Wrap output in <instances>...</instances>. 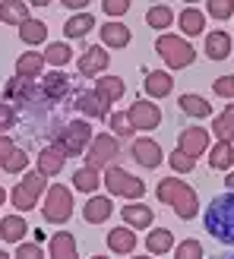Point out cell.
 I'll return each mask as SVG.
<instances>
[{"label": "cell", "mask_w": 234, "mask_h": 259, "mask_svg": "<svg viewBox=\"0 0 234 259\" xmlns=\"http://www.w3.org/2000/svg\"><path fill=\"white\" fill-rule=\"evenodd\" d=\"M203 225L218 243L234 247V193L231 190L209 202V209H206V215H203Z\"/></svg>", "instance_id": "6da1fadb"}, {"label": "cell", "mask_w": 234, "mask_h": 259, "mask_svg": "<svg viewBox=\"0 0 234 259\" xmlns=\"http://www.w3.org/2000/svg\"><path fill=\"white\" fill-rule=\"evenodd\" d=\"M155 196H159V202L171 205V209H174L180 218H184V222H190V218L200 212L197 190H193L190 184H184V180H174V177L159 180V187H155Z\"/></svg>", "instance_id": "7a4b0ae2"}, {"label": "cell", "mask_w": 234, "mask_h": 259, "mask_svg": "<svg viewBox=\"0 0 234 259\" xmlns=\"http://www.w3.org/2000/svg\"><path fill=\"white\" fill-rule=\"evenodd\" d=\"M155 51H159V57L168 63V70H184L197 60V48L180 35H159Z\"/></svg>", "instance_id": "3957f363"}, {"label": "cell", "mask_w": 234, "mask_h": 259, "mask_svg": "<svg viewBox=\"0 0 234 259\" xmlns=\"http://www.w3.org/2000/svg\"><path fill=\"white\" fill-rule=\"evenodd\" d=\"M89 139H92V126H89L86 120H70L67 126L57 130L54 149H60L67 158H76V155H83V149H86Z\"/></svg>", "instance_id": "277c9868"}, {"label": "cell", "mask_w": 234, "mask_h": 259, "mask_svg": "<svg viewBox=\"0 0 234 259\" xmlns=\"http://www.w3.org/2000/svg\"><path fill=\"white\" fill-rule=\"evenodd\" d=\"M101 180H105V187L114 196H124V199H142V193H146L142 180H136L133 174H127L124 167H117V164H108Z\"/></svg>", "instance_id": "5b68a950"}, {"label": "cell", "mask_w": 234, "mask_h": 259, "mask_svg": "<svg viewBox=\"0 0 234 259\" xmlns=\"http://www.w3.org/2000/svg\"><path fill=\"white\" fill-rule=\"evenodd\" d=\"M45 222L51 225H63L67 218L73 215V193L63 187V184H54L48 190V199H45Z\"/></svg>", "instance_id": "8992f818"}, {"label": "cell", "mask_w": 234, "mask_h": 259, "mask_svg": "<svg viewBox=\"0 0 234 259\" xmlns=\"http://www.w3.org/2000/svg\"><path fill=\"white\" fill-rule=\"evenodd\" d=\"M7 105H13L16 101V108L19 111H29L35 101H48L45 92H42V85H32L29 79H19V76H13V79L7 82Z\"/></svg>", "instance_id": "52a82bcc"}, {"label": "cell", "mask_w": 234, "mask_h": 259, "mask_svg": "<svg viewBox=\"0 0 234 259\" xmlns=\"http://www.w3.org/2000/svg\"><path fill=\"white\" fill-rule=\"evenodd\" d=\"M45 187H48V184H45V174H38V171L25 174V177H22V184L13 190V205H16L19 212L35 209V202H38V196H42V190H45Z\"/></svg>", "instance_id": "ba28073f"}, {"label": "cell", "mask_w": 234, "mask_h": 259, "mask_svg": "<svg viewBox=\"0 0 234 259\" xmlns=\"http://www.w3.org/2000/svg\"><path fill=\"white\" fill-rule=\"evenodd\" d=\"M117 155H121V139L101 133V136L92 139V149H89V155H86V164L89 167H108Z\"/></svg>", "instance_id": "9c48e42d"}, {"label": "cell", "mask_w": 234, "mask_h": 259, "mask_svg": "<svg viewBox=\"0 0 234 259\" xmlns=\"http://www.w3.org/2000/svg\"><path fill=\"white\" fill-rule=\"evenodd\" d=\"M127 117H130V123H133V130H155V126L162 123V111L155 108L152 101H142V98H136L133 105H130Z\"/></svg>", "instance_id": "30bf717a"}, {"label": "cell", "mask_w": 234, "mask_h": 259, "mask_svg": "<svg viewBox=\"0 0 234 259\" xmlns=\"http://www.w3.org/2000/svg\"><path fill=\"white\" fill-rule=\"evenodd\" d=\"M130 152H133V158H136V164H142V167H159L165 158H162V146L155 139H146V136H139V139H133V146H130Z\"/></svg>", "instance_id": "8fae6325"}, {"label": "cell", "mask_w": 234, "mask_h": 259, "mask_svg": "<svg viewBox=\"0 0 234 259\" xmlns=\"http://www.w3.org/2000/svg\"><path fill=\"white\" fill-rule=\"evenodd\" d=\"M177 149L197 161L200 155L209 149V133H206L203 126H190V130H184V133H180V146H177Z\"/></svg>", "instance_id": "7c38bea8"}, {"label": "cell", "mask_w": 234, "mask_h": 259, "mask_svg": "<svg viewBox=\"0 0 234 259\" xmlns=\"http://www.w3.org/2000/svg\"><path fill=\"white\" fill-rule=\"evenodd\" d=\"M76 111H83L86 117H95V120H101V117H108L111 105H105V101L98 98V92H95V89H86V92H80V95H76Z\"/></svg>", "instance_id": "4fadbf2b"}, {"label": "cell", "mask_w": 234, "mask_h": 259, "mask_svg": "<svg viewBox=\"0 0 234 259\" xmlns=\"http://www.w3.org/2000/svg\"><path fill=\"white\" fill-rule=\"evenodd\" d=\"M121 218L127 222V228L142 231V228H152L155 212L149 209V205H142V202H130V205H124V209H121Z\"/></svg>", "instance_id": "5bb4252c"}, {"label": "cell", "mask_w": 234, "mask_h": 259, "mask_svg": "<svg viewBox=\"0 0 234 259\" xmlns=\"http://www.w3.org/2000/svg\"><path fill=\"white\" fill-rule=\"evenodd\" d=\"M142 89L152 95V98H168V92L174 89V79L168 70H149L146 79H142Z\"/></svg>", "instance_id": "9a60e30c"}, {"label": "cell", "mask_w": 234, "mask_h": 259, "mask_svg": "<svg viewBox=\"0 0 234 259\" xmlns=\"http://www.w3.org/2000/svg\"><path fill=\"white\" fill-rule=\"evenodd\" d=\"M108 70V54L105 48H86L80 57V73L83 76H101Z\"/></svg>", "instance_id": "2e32d148"}, {"label": "cell", "mask_w": 234, "mask_h": 259, "mask_svg": "<svg viewBox=\"0 0 234 259\" xmlns=\"http://www.w3.org/2000/svg\"><path fill=\"white\" fill-rule=\"evenodd\" d=\"M70 89H73V82H70L63 73H45V76H42V92H45L48 101H60V98H67V95H70Z\"/></svg>", "instance_id": "e0dca14e"}, {"label": "cell", "mask_w": 234, "mask_h": 259, "mask_svg": "<svg viewBox=\"0 0 234 259\" xmlns=\"http://www.w3.org/2000/svg\"><path fill=\"white\" fill-rule=\"evenodd\" d=\"M51 259H80V253H76V237L70 231L51 234Z\"/></svg>", "instance_id": "ac0fdd59"}, {"label": "cell", "mask_w": 234, "mask_h": 259, "mask_svg": "<svg viewBox=\"0 0 234 259\" xmlns=\"http://www.w3.org/2000/svg\"><path fill=\"white\" fill-rule=\"evenodd\" d=\"M111 212H114V205H111V199L108 196H92L86 202V209H83V218L89 225H101V222H108L111 218Z\"/></svg>", "instance_id": "d6986e66"}, {"label": "cell", "mask_w": 234, "mask_h": 259, "mask_svg": "<svg viewBox=\"0 0 234 259\" xmlns=\"http://www.w3.org/2000/svg\"><path fill=\"white\" fill-rule=\"evenodd\" d=\"M63 161H67V155H63L60 149H42L38 152V174H45V177H54L63 171Z\"/></svg>", "instance_id": "ffe728a7"}, {"label": "cell", "mask_w": 234, "mask_h": 259, "mask_svg": "<svg viewBox=\"0 0 234 259\" xmlns=\"http://www.w3.org/2000/svg\"><path fill=\"white\" fill-rule=\"evenodd\" d=\"M25 234H29V225H25L22 215H7V218H0V237H4L7 243H19Z\"/></svg>", "instance_id": "44dd1931"}, {"label": "cell", "mask_w": 234, "mask_h": 259, "mask_svg": "<svg viewBox=\"0 0 234 259\" xmlns=\"http://www.w3.org/2000/svg\"><path fill=\"white\" fill-rule=\"evenodd\" d=\"M42 67H45V57L35 54V51H25L22 57H16V76L19 79H35V76H42Z\"/></svg>", "instance_id": "7402d4cb"}, {"label": "cell", "mask_w": 234, "mask_h": 259, "mask_svg": "<svg viewBox=\"0 0 234 259\" xmlns=\"http://www.w3.org/2000/svg\"><path fill=\"white\" fill-rule=\"evenodd\" d=\"M108 250L111 253H133L136 250L133 228H114V231H108Z\"/></svg>", "instance_id": "603a6c76"}, {"label": "cell", "mask_w": 234, "mask_h": 259, "mask_svg": "<svg viewBox=\"0 0 234 259\" xmlns=\"http://www.w3.org/2000/svg\"><path fill=\"white\" fill-rule=\"evenodd\" d=\"M206 54H209V60H228L231 54V35L228 32H212L206 35Z\"/></svg>", "instance_id": "cb8c5ba5"}, {"label": "cell", "mask_w": 234, "mask_h": 259, "mask_svg": "<svg viewBox=\"0 0 234 259\" xmlns=\"http://www.w3.org/2000/svg\"><path fill=\"white\" fill-rule=\"evenodd\" d=\"M95 92H98V98L105 101V105H114V101L124 95V79L121 76H101L95 82Z\"/></svg>", "instance_id": "d4e9b609"}, {"label": "cell", "mask_w": 234, "mask_h": 259, "mask_svg": "<svg viewBox=\"0 0 234 259\" xmlns=\"http://www.w3.org/2000/svg\"><path fill=\"white\" fill-rule=\"evenodd\" d=\"M101 41L108 48H127L130 45V29L124 22H105L101 25Z\"/></svg>", "instance_id": "484cf974"}, {"label": "cell", "mask_w": 234, "mask_h": 259, "mask_svg": "<svg viewBox=\"0 0 234 259\" xmlns=\"http://www.w3.org/2000/svg\"><path fill=\"white\" fill-rule=\"evenodd\" d=\"M171 22H174V13H171V7H168V4H155L146 13V25H149V29H155V32H168V29H171Z\"/></svg>", "instance_id": "4316f807"}, {"label": "cell", "mask_w": 234, "mask_h": 259, "mask_svg": "<svg viewBox=\"0 0 234 259\" xmlns=\"http://www.w3.org/2000/svg\"><path fill=\"white\" fill-rule=\"evenodd\" d=\"M25 19H32L29 16V7L19 4V0H4L0 4V22H7V25H22Z\"/></svg>", "instance_id": "83f0119b"}, {"label": "cell", "mask_w": 234, "mask_h": 259, "mask_svg": "<svg viewBox=\"0 0 234 259\" xmlns=\"http://www.w3.org/2000/svg\"><path fill=\"white\" fill-rule=\"evenodd\" d=\"M73 187L80 190V193H95L101 187V174H98V167H80V171L73 174Z\"/></svg>", "instance_id": "f1b7e54d"}, {"label": "cell", "mask_w": 234, "mask_h": 259, "mask_svg": "<svg viewBox=\"0 0 234 259\" xmlns=\"http://www.w3.org/2000/svg\"><path fill=\"white\" fill-rule=\"evenodd\" d=\"M174 247V234L168 228H152L149 237H146V250L149 253H168Z\"/></svg>", "instance_id": "f546056e"}, {"label": "cell", "mask_w": 234, "mask_h": 259, "mask_svg": "<svg viewBox=\"0 0 234 259\" xmlns=\"http://www.w3.org/2000/svg\"><path fill=\"white\" fill-rule=\"evenodd\" d=\"M234 161V149H231V142L228 139H218V146L209 152V164H212V171H228Z\"/></svg>", "instance_id": "4dcf8cb0"}, {"label": "cell", "mask_w": 234, "mask_h": 259, "mask_svg": "<svg viewBox=\"0 0 234 259\" xmlns=\"http://www.w3.org/2000/svg\"><path fill=\"white\" fill-rule=\"evenodd\" d=\"M95 29V19H92V13H76L73 19H67V25H63V35H70V38H83Z\"/></svg>", "instance_id": "1f68e13d"}, {"label": "cell", "mask_w": 234, "mask_h": 259, "mask_svg": "<svg viewBox=\"0 0 234 259\" xmlns=\"http://www.w3.org/2000/svg\"><path fill=\"white\" fill-rule=\"evenodd\" d=\"M19 38H22L25 45H42L45 38H48V25L42 19H25L19 25Z\"/></svg>", "instance_id": "d6a6232c"}, {"label": "cell", "mask_w": 234, "mask_h": 259, "mask_svg": "<svg viewBox=\"0 0 234 259\" xmlns=\"http://www.w3.org/2000/svg\"><path fill=\"white\" fill-rule=\"evenodd\" d=\"M180 29H184V35H203L206 16H203L197 7H187L184 13H180Z\"/></svg>", "instance_id": "836d02e7"}, {"label": "cell", "mask_w": 234, "mask_h": 259, "mask_svg": "<svg viewBox=\"0 0 234 259\" xmlns=\"http://www.w3.org/2000/svg\"><path fill=\"white\" fill-rule=\"evenodd\" d=\"M45 63H54V67H63L67 60H73V48L67 45V41H51L48 48H45Z\"/></svg>", "instance_id": "e575fe53"}, {"label": "cell", "mask_w": 234, "mask_h": 259, "mask_svg": "<svg viewBox=\"0 0 234 259\" xmlns=\"http://www.w3.org/2000/svg\"><path fill=\"white\" fill-rule=\"evenodd\" d=\"M212 133H215L218 139H228V142H231V136H234V105H228V108L212 120Z\"/></svg>", "instance_id": "d590c367"}, {"label": "cell", "mask_w": 234, "mask_h": 259, "mask_svg": "<svg viewBox=\"0 0 234 259\" xmlns=\"http://www.w3.org/2000/svg\"><path fill=\"white\" fill-rule=\"evenodd\" d=\"M180 111L190 114V117H209V101L200 95H180Z\"/></svg>", "instance_id": "8d00e7d4"}, {"label": "cell", "mask_w": 234, "mask_h": 259, "mask_svg": "<svg viewBox=\"0 0 234 259\" xmlns=\"http://www.w3.org/2000/svg\"><path fill=\"white\" fill-rule=\"evenodd\" d=\"M108 123H111V130L117 133V139L121 136H133L136 130H133V123H130V117H127V111H117V114H111L108 117Z\"/></svg>", "instance_id": "74e56055"}, {"label": "cell", "mask_w": 234, "mask_h": 259, "mask_svg": "<svg viewBox=\"0 0 234 259\" xmlns=\"http://www.w3.org/2000/svg\"><path fill=\"white\" fill-rule=\"evenodd\" d=\"M174 259H203V243L193 240V237H190V240H180Z\"/></svg>", "instance_id": "f35d334b"}, {"label": "cell", "mask_w": 234, "mask_h": 259, "mask_svg": "<svg viewBox=\"0 0 234 259\" xmlns=\"http://www.w3.org/2000/svg\"><path fill=\"white\" fill-rule=\"evenodd\" d=\"M206 10H209L215 19H231L234 16V0H209Z\"/></svg>", "instance_id": "ab89813d"}, {"label": "cell", "mask_w": 234, "mask_h": 259, "mask_svg": "<svg viewBox=\"0 0 234 259\" xmlns=\"http://www.w3.org/2000/svg\"><path fill=\"white\" fill-rule=\"evenodd\" d=\"M168 164H171L174 167V171H180V174H187V171H193V158H190V155H184V152H171V155H168Z\"/></svg>", "instance_id": "60d3db41"}, {"label": "cell", "mask_w": 234, "mask_h": 259, "mask_svg": "<svg viewBox=\"0 0 234 259\" xmlns=\"http://www.w3.org/2000/svg\"><path fill=\"white\" fill-rule=\"evenodd\" d=\"M25 164H29V155H25L22 149H16V152H13L10 158L4 161V171H7V174H16V171H22Z\"/></svg>", "instance_id": "b9f144b4"}, {"label": "cell", "mask_w": 234, "mask_h": 259, "mask_svg": "<svg viewBox=\"0 0 234 259\" xmlns=\"http://www.w3.org/2000/svg\"><path fill=\"white\" fill-rule=\"evenodd\" d=\"M16 259H45L42 243H19V247H16Z\"/></svg>", "instance_id": "7bdbcfd3"}, {"label": "cell", "mask_w": 234, "mask_h": 259, "mask_svg": "<svg viewBox=\"0 0 234 259\" xmlns=\"http://www.w3.org/2000/svg\"><path fill=\"white\" fill-rule=\"evenodd\" d=\"M212 89H215V95H222V98H234V76H222V79H215Z\"/></svg>", "instance_id": "ee69618b"}, {"label": "cell", "mask_w": 234, "mask_h": 259, "mask_svg": "<svg viewBox=\"0 0 234 259\" xmlns=\"http://www.w3.org/2000/svg\"><path fill=\"white\" fill-rule=\"evenodd\" d=\"M101 10H105L108 16H124V13L130 10V0H105Z\"/></svg>", "instance_id": "f6af8a7d"}, {"label": "cell", "mask_w": 234, "mask_h": 259, "mask_svg": "<svg viewBox=\"0 0 234 259\" xmlns=\"http://www.w3.org/2000/svg\"><path fill=\"white\" fill-rule=\"evenodd\" d=\"M10 126H16V111H13V105H0V133Z\"/></svg>", "instance_id": "bcb514c9"}, {"label": "cell", "mask_w": 234, "mask_h": 259, "mask_svg": "<svg viewBox=\"0 0 234 259\" xmlns=\"http://www.w3.org/2000/svg\"><path fill=\"white\" fill-rule=\"evenodd\" d=\"M13 152H16V142H13L10 136H0V161H7Z\"/></svg>", "instance_id": "7dc6e473"}, {"label": "cell", "mask_w": 234, "mask_h": 259, "mask_svg": "<svg viewBox=\"0 0 234 259\" xmlns=\"http://www.w3.org/2000/svg\"><path fill=\"white\" fill-rule=\"evenodd\" d=\"M63 7H67V10H86L89 4H86V0H63Z\"/></svg>", "instance_id": "c3c4849f"}, {"label": "cell", "mask_w": 234, "mask_h": 259, "mask_svg": "<svg viewBox=\"0 0 234 259\" xmlns=\"http://www.w3.org/2000/svg\"><path fill=\"white\" fill-rule=\"evenodd\" d=\"M225 187H231V193H234V171H231V174L225 177Z\"/></svg>", "instance_id": "681fc988"}, {"label": "cell", "mask_w": 234, "mask_h": 259, "mask_svg": "<svg viewBox=\"0 0 234 259\" xmlns=\"http://www.w3.org/2000/svg\"><path fill=\"white\" fill-rule=\"evenodd\" d=\"M4 199H7V193H4V187H0V205H4Z\"/></svg>", "instance_id": "f907efd6"}, {"label": "cell", "mask_w": 234, "mask_h": 259, "mask_svg": "<svg viewBox=\"0 0 234 259\" xmlns=\"http://www.w3.org/2000/svg\"><path fill=\"white\" fill-rule=\"evenodd\" d=\"M0 259H10V253H4V250H0Z\"/></svg>", "instance_id": "816d5d0a"}, {"label": "cell", "mask_w": 234, "mask_h": 259, "mask_svg": "<svg viewBox=\"0 0 234 259\" xmlns=\"http://www.w3.org/2000/svg\"><path fill=\"white\" fill-rule=\"evenodd\" d=\"M218 259H234V253H228V256H218Z\"/></svg>", "instance_id": "f5cc1de1"}, {"label": "cell", "mask_w": 234, "mask_h": 259, "mask_svg": "<svg viewBox=\"0 0 234 259\" xmlns=\"http://www.w3.org/2000/svg\"><path fill=\"white\" fill-rule=\"evenodd\" d=\"M133 259H149V256H133Z\"/></svg>", "instance_id": "db71d44e"}, {"label": "cell", "mask_w": 234, "mask_h": 259, "mask_svg": "<svg viewBox=\"0 0 234 259\" xmlns=\"http://www.w3.org/2000/svg\"><path fill=\"white\" fill-rule=\"evenodd\" d=\"M92 259H108V256H92Z\"/></svg>", "instance_id": "11a10c76"}]
</instances>
